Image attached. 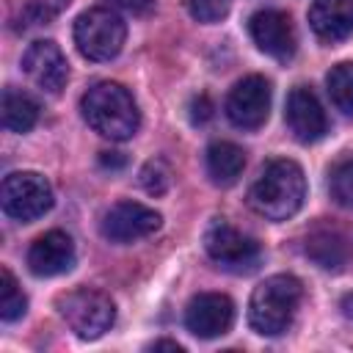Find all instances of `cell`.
<instances>
[{
  "label": "cell",
  "instance_id": "cell-1",
  "mask_svg": "<svg viewBox=\"0 0 353 353\" xmlns=\"http://www.w3.org/2000/svg\"><path fill=\"white\" fill-rule=\"evenodd\" d=\"M306 199V176L295 160H270L248 190V204L268 221L292 218Z\"/></svg>",
  "mask_w": 353,
  "mask_h": 353
},
{
  "label": "cell",
  "instance_id": "cell-2",
  "mask_svg": "<svg viewBox=\"0 0 353 353\" xmlns=\"http://www.w3.org/2000/svg\"><path fill=\"white\" fill-rule=\"evenodd\" d=\"M83 119L108 141H130L141 127V113L132 94L110 80L94 83L80 99Z\"/></svg>",
  "mask_w": 353,
  "mask_h": 353
},
{
  "label": "cell",
  "instance_id": "cell-3",
  "mask_svg": "<svg viewBox=\"0 0 353 353\" xmlns=\"http://www.w3.org/2000/svg\"><path fill=\"white\" fill-rule=\"evenodd\" d=\"M303 287L295 276L279 273L265 279L262 284L254 287L251 301H248V323L256 334L262 336H279L284 334L298 312Z\"/></svg>",
  "mask_w": 353,
  "mask_h": 353
},
{
  "label": "cell",
  "instance_id": "cell-4",
  "mask_svg": "<svg viewBox=\"0 0 353 353\" xmlns=\"http://www.w3.org/2000/svg\"><path fill=\"white\" fill-rule=\"evenodd\" d=\"M127 39L124 19L110 8H88L74 19V44L88 61H110Z\"/></svg>",
  "mask_w": 353,
  "mask_h": 353
},
{
  "label": "cell",
  "instance_id": "cell-5",
  "mask_svg": "<svg viewBox=\"0 0 353 353\" xmlns=\"http://www.w3.org/2000/svg\"><path fill=\"white\" fill-rule=\"evenodd\" d=\"M58 314L80 339H99L116 320V306L105 292L74 290L55 301Z\"/></svg>",
  "mask_w": 353,
  "mask_h": 353
},
{
  "label": "cell",
  "instance_id": "cell-6",
  "mask_svg": "<svg viewBox=\"0 0 353 353\" xmlns=\"http://www.w3.org/2000/svg\"><path fill=\"white\" fill-rule=\"evenodd\" d=\"M204 248L215 265L232 273H251L262 262V248L254 237L237 232L223 218H215L204 232Z\"/></svg>",
  "mask_w": 353,
  "mask_h": 353
},
{
  "label": "cell",
  "instance_id": "cell-7",
  "mask_svg": "<svg viewBox=\"0 0 353 353\" xmlns=\"http://www.w3.org/2000/svg\"><path fill=\"white\" fill-rule=\"evenodd\" d=\"M0 204L8 218L30 223L52 207V188L36 171H14L3 179Z\"/></svg>",
  "mask_w": 353,
  "mask_h": 353
},
{
  "label": "cell",
  "instance_id": "cell-8",
  "mask_svg": "<svg viewBox=\"0 0 353 353\" xmlns=\"http://www.w3.org/2000/svg\"><path fill=\"white\" fill-rule=\"evenodd\" d=\"M270 113V83L262 74L237 80L226 97V116L240 130H259Z\"/></svg>",
  "mask_w": 353,
  "mask_h": 353
},
{
  "label": "cell",
  "instance_id": "cell-9",
  "mask_svg": "<svg viewBox=\"0 0 353 353\" xmlns=\"http://www.w3.org/2000/svg\"><path fill=\"white\" fill-rule=\"evenodd\" d=\"M163 218L157 210L141 204V201H119L102 215V234L110 243H135L141 237H149L160 229Z\"/></svg>",
  "mask_w": 353,
  "mask_h": 353
},
{
  "label": "cell",
  "instance_id": "cell-10",
  "mask_svg": "<svg viewBox=\"0 0 353 353\" xmlns=\"http://www.w3.org/2000/svg\"><path fill=\"white\" fill-rule=\"evenodd\" d=\"M248 33H251L254 44L276 61H290L295 55L298 39H295L292 19H290V14H284L279 8H262V11L251 14Z\"/></svg>",
  "mask_w": 353,
  "mask_h": 353
},
{
  "label": "cell",
  "instance_id": "cell-11",
  "mask_svg": "<svg viewBox=\"0 0 353 353\" xmlns=\"http://www.w3.org/2000/svg\"><path fill=\"white\" fill-rule=\"evenodd\" d=\"M234 323V303L223 292H199L185 309V328L199 339L223 336Z\"/></svg>",
  "mask_w": 353,
  "mask_h": 353
},
{
  "label": "cell",
  "instance_id": "cell-12",
  "mask_svg": "<svg viewBox=\"0 0 353 353\" xmlns=\"http://www.w3.org/2000/svg\"><path fill=\"white\" fill-rule=\"evenodd\" d=\"M22 72L47 94H61V88L69 80V63L61 52V47L50 39L33 41L22 55Z\"/></svg>",
  "mask_w": 353,
  "mask_h": 353
},
{
  "label": "cell",
  "instance_id": "cell-13",
  "mask_svg": "<svg viewBox=\"0 0 353 353\" xmlns=\"http://www.w3.org/2000/svg\"><path fill=\"white\" fill-rule=\"evenodd\" d=\"M284 121L290 127V132L301 141V143H314L325 135L328 130V119L323 105L317 102V97L306 88V85H295L287 97V108H284Z\"/></svg>",
  "mask_w": 353,
  "mask_h": 353
},
{
  "label": "cell",
  "instance_id": "cell-14",
  "mask_svg": "<svg viewBox=\"0 0 353 353\" xmlns=\"http://www.w3.org/2000/svg\"><path fill=\"white\" fill-rule=\"evenodd\" d=\"M28 268L33 276H61L74 268V243L66 232L52 229L33 240L28 248Z\"/></svg>",
  "mask_w": 353,
  "mask_h": 353
},
{
  "label": "cell",
  "instance_id": "cell-15",
  "mask_svg": "<svg viewBox=\"0 0 353 353\" xmlns=\"http://www.w3.org/2000/svg\"><path fill=\"white\" fill-rule=\"evenodd\" d=\"M303 251L317 268L328 273H342L353 262V240L345 232L328 226L309 232L303 240Z\"/></svg>",
  "mask_w": 353,
  "mask_h": 353
},
{
  "label": "cell",
  "instance_id": "cell-16",
  "mask_svg": "<svg viewBox=\"0 0 353 353\" xmlns=\"http://www.w3.org/2000/svg\"><path fill=\"white\" fill-rule=\"evenodd\" d=\"M309 25L320 41L336 44L353 36V0H314L309 6Z\"/></svg>",
  "mask_w": 353,
  "mask_h": 353
},
{
  "label": "cell",
  "instance_id": "cell-17",
  "mask_svg": "<svg viewBox=\"0 0 353 353\" xmlns=\"http://www.w3.org/2000/svg\"><path fill=\"white\" fill-rule=\"evenodd\" d=\"M245 168V152L232 141H215L207 149V174L215 185H232Z\"/></svg>",
  "mask_w": 353,
  "mask_h": 353
},
{
  "label": "cell",
  "instance_id": "cell-18",
  "mask_svg": "<svg viewBox=\"0 0 353 353\" xmlns=\"http://www.w3.org/2000/svg\"><path fill=\"white\" fill-rule=\"evenodd\" d=\"M39 121V105L30 94L6 88L3 91V127L11 132H28Z\"/></svg>",
  "mask_w": 353,
  "mask_h": 353
},
{
  "label": "cell",
  "instance_id": "cell-19",
  "mask_svg": "<svg viewBox=\"0 0 353 353\" xmlns=\"http://www.w3.org/2000/svg\"><path fill=\"white\" fill-rule=\"evenodd\" d=\"M325 85H328V97H331L334 108L342 116L353 119V63L342 61V63L331 66V72L325 77Z\"/></svg>",
  "mask_w": 353,
  "mask_h": 353
},
{
  "label": "cell",
  "instance_id": "cell-20",
  "mask_svg": "<svg viewBox=\"0 0 353 353\" xmlns=\"http://www.w3.org/2000/svg\"><path fill=\"white\" fill-rule=\"evenodd\" d=\"M328 193L331 199L345 207V210H353V154L336 160L328 171Z\"/></svg>",
  "mask_w": 353,
  "mask_h": 353
},
{
  "label": "cell",
  "instance_id": "cell-21",
  "mask_svg": "<svg viewBox=\"0 0 353 353\" xmlns=\"http://www.w3.org/2000/svg\"><path fill=\"white\" fill-rule=\"evenodd\" d=\"M25 309H28V298L22 295V290H19L17 279L11 276V270L3 268L0 270V317L6 323H14V320H19L25 314Z\"/></svg>",
  "mask_w": 353,
  "mask_h": 353
},
{
  "label": "cell",
  "instance_id": "cell-22",
  "mask_svg": "<svg viewBox=\"0 0 353 353\" xmlns=\"http://www.w3.org/2000/svg\"><path fill=\"white\" fill-rule=\"evenodd\" d=\"M138 179H141V188L149 196H163L171 188V168L165 165V160H149L141 168Z\"/></svg>",
  "mask_w": 353,
  "mask_h": 353
},
{
  "label": "cell",
  "instance_id": "cell-23",
  "mask_svg": "<svg viewBox=\"0 0 353 353\" xmlns=\"http://www.w3.org/2000/svg\"><path fill=\"white\" fill-rule=\"evenodd\" d=\"M185 3H188L190 17L196 22H204V25L221 22L232 8V0H185Z\"/></svg>",
  "mask_w": 353,
  "mask_h": 353
},
{
  "label": "cell",
  "instance_id": "cell-24",
  "mask_svg": "<svg viewBox=\"0 0 353 353\" xmlns=\"http://www.w3.org/2000/svg\"><path fill=\"white\" fill-rule=\"evenodd\" d=\"M72 0H25V14L33 22H50L52 17H58Z\"/></svg>",
  "mask_w": 353,
  "mask_h": 353
},
{
  "label": "cell",
  "instance_id": "cell-25",
  "mask_svg": "<svg viewBox=\"0 0 353 353\" xmlns=\"http://www.w3.org/2000/svg\"><path fill=\"white\" fill-rule=\"evenodd\" d=\"M188 110H190V121H193V124H204V121H210V119H212V102H210V97H207V94L193 97Z\"/></svg>",
  "mask_w": 353,
  "mask_h": 353
},
{
  "label": "cell",
  "instance_id": "cell-26",
  "mask_svg": "<svg viewBox=\"0 0 353 353\" xmlns=\"http://www.w3.org/2000/svg\"><path fill=\"white\" fill-rule=\"evenodd\" d=\"M105 3H110L113 8H121L132 17H146L154 11V0H105Z\"/></svg>",
  "mask_w": 353,
  "mask_h": 353
},
{
  "label": "cell",
  "instance_id": "cell-27",
  "mask_svg": "<svg viewBox=\"0 0 353 353\" xmlns=\"http://www.w3.org/2000/svg\"><path fill=\"white\" fill-rule=\"evenodd\" d=\"M124 163H127V157L119 154V152H102V154H99V165H102V168L116 171V168H124Z\"/></svg>",
  "mask_w": 353,
  "mask_h": 353
},
{
  "label": "cell",
  "instance_id": "cell-28",
  "mask_svg": "<svg viewBox=\"0 0 353 353\" xmlns=\"http://www.w3.org/2000/svg\"><path fill=\"white\" fill-rule=\"evenodd\" d=\"M149 350H174V353H182L185 347L179 342H171V339H157V342L149 345Z\"/></svg>",
  "mask_w": 353,
  "mask_h": 353
},
{
  "label": "cell",
  "instance_id": "cell-29",
  "mask_svg": "<svg viewBox=\"0 0 353 353\" xmlns=\"http://www.w3.org/2000/svg\"><path fill=\"white\" fill-rule=\"evenodd\" d=\"M342 309H345L347 317H353V295H347V298L342 301Z\"/></svg>",
  "mask_w": 353,
  "mask_h": 353
}]
</instances>
